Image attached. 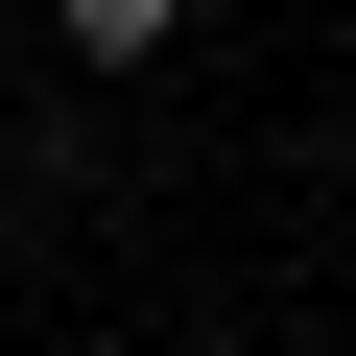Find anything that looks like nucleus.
<instances>
[{"instance_id":"obj_1","label":"nucleus","mask_w":356,"mask_h":356,"mask_svg":"<svg viewBox=\"0 0 356 356\" xmlns=\"http://www.w3.org/2000/svg\"><path fill=\"white\" fill-rule=\"evenodd\" d=\"M166 24H191V0H48V48H95V72H143Z\"/></svg>"}]
</instances>
